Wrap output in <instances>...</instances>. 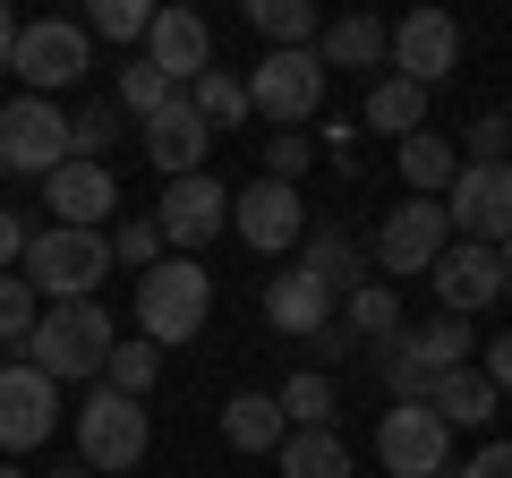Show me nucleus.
Segmentation results:
<instances>
[{
	"label": "nucleus",
	"instance_id": "21",
	"mask_svg": "<svg viewBox=\"0 0 512 478\" xmlns=\"http://www.w3.org/2000/svg\"><path fill=\"white\" fill-rule=\"evenodd\" d=\"M282 436H291V419H282L274 393H239V402H222V444H231V453H282Z\"/></svg>",
	"mask_w": 512,
	"mask_h": 478
},
{
	"label": "nucleus",
	"instance_id": "18",
	"mask_svg": "<svg viewBox=\"0 0 512 478\" xmlns=\"http://www.w3.org/2000/svg\"><path fill=\"white\" fill-rule=\"evenodd\" d=\"M43 188H52V222L60 231H103V222L120 214V180H111L103 163H60Z\"/></svg>",
	"mask_w": 512,
	"mask_h": 478
},
{
	"label": "nucleus",
	"instance_id": "43",
	"mask_svg": "<svg viewBox=\"0 0 512 478\" xmlns=\"http://www.w3.org/2000/svg\"><path fill=\"white\" fill-rule=\"evenodd\" d=\"M316 342H325V359H350V350H359V333H350V325H342V316H333V325H325V333H316Z\"/></svg>",
	"mask_w": 512,
	"mask_h": 478
},
{
	"label": "nucleus",
	"instance_id": "36",
	"mask_svg": "<svg viewBox=\"0 0 512 478\" xmlns=\"http://www.w3.org/2000/svg\"><path fill=\"white\" fill-rule=\"evenodd\" d=\"M43 325V299H35V282L26 274H0V342H18L26 350V333Z\"/></svg>",
	"mask_w": 512,
	"mask_h": 478
},
{
	"label": "nucleus",
	"instance_id": "44",
	"mask_svg": "<svg viewBox=\"0 0 512 478\" xmlns=\"http://www.w3.org/2000/svg\"><path fill=\"white\" fill-rule=\"evenodd\" d=\"M18 26H26V18H9V0H0V69L18 60Z\"/></svg>",
	"mask_w": 512,
	"mask_h": 478
},
{
	"label": "nucleus",
	"instance_id": "35",
	"mask_svg": "<svg viewBox=\"0 0 512 478\" xmlns=\"http://www.w3.org/2000/svg\"><path fill=\"white\" fill-rule=\"evenodd\" d=\"M171 94H180V86H171V77L154 69V60H128V69H120V94H111V103H120V111H137V120H154V111H163Z\"/></svg>",
	"mask_w": 512,
	"mask_h": 478
},
{
	"label": "nucleus",
	"instance_id": "19",
	"mask_svg": "<svg viewBox=\"0 0 512 478\" xmlns=\"http://www.w3.org/2000/svg\"><path fill=\"white\" fill-rule=\"evenodd\" d=\"M265 325L291 333V342H316V333L333 325V291H325L316 274H299V265H291V274L265 282Z\"/></svg>",
	"mask_w": 512,
	"mask_h": 478
},
{
	"label": "nucleus",
	"instance_id": "40",
	"mask_svg": "<svg viewBox=\"0 0 512 478\" xmlns=\"http://www.w3.org/2000/svg\"><path fill=\"white\" fill-rule=\"evenodd\" d=\"M26 214H9V205H0V274H18V257H26Z\"/></svg>",
	"mask_w": 512,
	"mask_h": 478
},
{
	"label": "nucleus",
	"instance_id": "28",
	"mask_svg": "<svg viewBox=\"0 0 512 478\" xmlns=\"http://www.w3.org/2000/svg\"><path fill=\"white\" fill-rule=\"evenodd\" d=\"M367 129H376V137H419V129H427V86L384 77V86L367 94Z\"/></svg>",
	"mask_w": 512,
	"mask_h": 478
},
{
	"label": "nucleus",
	"instance_id": "4",
	"mask_svg": "<svg viewBox=\"0 0 512 478\" xmlns=\"http://www.w3.org/2000/svg\"><path fill=\"white\" fill-rule=\"evenodd\" d=\"M146 444H154L146 402H128V393H111V385H94L86 402H77V453H86L94 478L137 470V461H146Z\"/></svg>",
	"mask_w": 512,
	"mask_h": 478
},
{
	"label": "nucleus",
	"instance_id": "39",
	"mask_svg": "<svg viewBox=\"0 0 512 478\" xmlns=\"http://www.w3.org/2000/svg\"><path fill=\"white\" fill-rule=\"evenodd\" d=\"M299 171H308V137H291V129L265 137V180H291L299 188Z\"/></svg>",
	"mask_w": 512,
	"mask_h": 478
},
{
	"label": "nucleus",
	"instance_id": "22",
	"mask_svg": "<svg viewBox=\"0 0 512 478\" xmlns=\"http://www.w3.org/2000/svg\"><path fill=\"white\" fill-rule=\"evenodd\" d=\"M495 402H504V393L487 385V368H453V376H436V393H427V410H436L444 427H487Z\"/></svg>",
	"mask_w": 512,
	"mask_h": 478
},
{
	"label": "nucleus",
	"instance_id": "30",
	"mask_svg": "<svg viewBox=\"0 0 512 478\" xmlns=\"http://www.w3.org/2000/svg\"><path fill=\"white\" fill-rule=\"evenodd\" d=\"M188 103L205 111V129H239V120H248V77H231V69H205L197 86H188Z\"/></svg>",
	"mask_w": 512,
	"mask_h": 478
},
{
	"label": "nucleus",
	"instance_id": "47",
	"mask_svg": "<svg viewBox=\"0 0 512 478\" xmlns=\"http://www.w3.org/2000/svg\"><path fill=\"white\" fill-rule=\"evenodd\" d=\"M52 478H94V470H86V461H77V470H52Z\"/></svg>",
	"mask_w": 512,
	"mask_h": 478
},
{
	"label": "nucleus",
	"instance_id": "38",
	"mask_svg": "<svg viewBox=\"0 0 512 478\" xmlns=\"http://www.w3.org/2000/svg\"><path fill=\"white\" fill-rule=\"evenodd\" d=\"M461 146H470V163H512V120H504V111H487V120H470Z\"/></svg>",
	"mask_w": 512,
	"mask_h": 478
},
{
	"label": "nucleus",
	"instance_id": "41",
	"mask_svg": "<svg viewBox=\"0 0 512 478\" xmlns=\"http://www.w3.org/2000/svg\"><path fill=\"white\" fill-rule=\"evenodd\" d=\"M461 478H512V444H478V453L461 461Z\"/></svg>",
	"mask_w": 512,
	"mask_h": 478
},
{
	"label": "nucleus",
	"instance_id": "29",
	"mask_svg": "<svg viewBox=\"0 0 512 478\" xmlns=\"http://www.w3.org/2000/svg\"><path fill=\"white\" fill-rule=\"evenodd\" d=\"M342 325L359 333V342H402V291H393V282H367V291H350L342 299Z\"/></svg>",
	"mask_w": 512,
	"mask_h": 478
},
{
	"label": "nucleus",
	"instance_id": "9",
	"mask_svg": "<svg viewBox=\"0 0 512 478\" xmlns=\"http://www.w3.org/2000/svg\"><path fill=\"white\" fill-rule=\"evenodd\" d=\"M444 214H453V239L504 248L512 239V163H461V180L444 188Z\"/></svg>",
	"mask_w": 512,
	"mask_h": 478
},
{
	"label": "nucleus",
	"instance_id": "2",
	"mask_svg": "<svg viewBox=\"0 0 512 478\" xmlns=\"http://www.w3.org/2000/svg\"><path fill=\"white\" fill-rule=\"evenodd\" d=\"M205 316H214V274H205L197 257H163L146 282H137V333H146L154 350L197 342Z\"/></svg>",
	"mask_w": 512,
	"mask_h": 478
},
{
	"label": "nucleus",
	"instance_id": "27",
	"mask_svg": "<svg viewBox=\"0 0 512 478\" xmlns=\"http://www.w3.org/2000/svg\"><path fill=\"white\" fill-rule=\"evenodd\" d=\"M248 26L274 43V52H316V35H325L308 0H248Z\"/></svg>",
	"mask_w": 512,
	"mask_h": 478
},
{
	"label": "nucleus",
	"instance_id": "48",
	"mask_svg": "<svg viewBox=\"0 0 512 478\" xmlns=\"http://www.w3.org/2000/svg\"><path fill=\"white\" fill-rule=\"evenodd\" d=\"M504 120H512V111H504Z\"/></svg>",
	"mask_w": 512,
	"mask_h": 478
},
{
	"label": "nucleus",
	"instance_id": "17",
	"mask_svg": "<svg viewBox=\"0 0 512 478\" xmlns=\"http://www.w3.org/2000/svg\"><path fill=\"white\" fill-rule=\"evenodd\" d=\"M146 60L171 77V86H197L205 69H214V26L197 18V9H154V35H146Z\"/></svg>",
	"mask_w": 512,
	"mask_h": 478
},
{
	"label": "nucleus",
	"instance_id": "37",
	"mask_svg": "<svg viewBox=\"0 0 512 478\" xmlns=\"http://www.w3.org/2000/svg\"><path fill=\"white\" fill-rule=\"evenodd\" d=\"M111 265H137V274H154V265H163V231H154V214L120 222V239H111Z\"/></svg>",
	"mask_w": 512,
	"mask_h": 478
},
{
	"label": "nucleus",
	"instance_id": "5",
	"mask_svg": "<svg viewBox=\"0 0 512 478\" xmlns=\"http://www.w3.org/2000/svg\"><path fill=\"white\" fill-rule=\"evenodd\" d=\"M69 163V111L52 94H18V103H0V171H18V180H52Z\"/></svg>",
	"mask_w": 512,
	"mask_h": 478
},
{
	"label": "nucleus",
	"instance_id": "14",
	"mask_svg": "<svg viewBox=\"0 0 512 478\" xmlns=\"http://www.w3.org/2000/svg\"><path fill=\"white\" fill-rule=\"evenodd\" d=\"M222 222H231V188L205 180V171H197V180H171L163 205H154V231H163V248H180V257H197Z\"/></svg>",
	"mask_w": 512,
	"mask_h": 478
},
{
	"label": "nucleus",
	"instance_id": "3",
	"mask_svg": "<svg viewBox=\"0 0 512 478\" xmlns=\"http://www.w3.org/2000/svg\"><path fill=\"white\" fill-rule=\"evenodd\" d=\"M18 274L35 282V299L43 308H69V299H94V282L111 274V239L103 231H35L26 239V257H18Z\"/></svg>",
	"mask_w": 512,
	"mask_h": 478
},
{
	"label": "nucleus",
	"instance_id": "26",
	"mask_svg": "<svg viewBox=\"0 0 512 478\" xmlns=\"http://www.w3.org/2000/svg\"><path fill=\"white\" fill-rule=\"evenodd\" d=\"M402 180H410V197H444V188L461 180V146L453 137H402Z\"/></svg>",
	"mask_w": 512,
	"mask_h": 478
},
{
	"label": "nucleus",
	"instance_id": "1",
	"mask_svg": "<svg viewBox=\"0 0 512 478\" xmlns=\"http://www.w3.org/2000/svg\"><path fill=\"white\" fill-rule=\"evenodd\" d=\"M111 316L94 299H69V308H43V325L26 333V368H43L52 385H77V376H103L111 368Z\"/></svg>",
	"mask_w": 512,
	"mask_h": 478
},
{
	"label": "nucleus",
	"instance_id": "16",
	"mask_svg": "<svg viewBox=\"0 0 512 478\" xmlns=\"http://www.w3.org/2000/svg\"><path fill=\"white\" fill-rule=\"evenodd\" d=\"M205 146H214V129H205V111L188 103V94H171V103L146 120V154H154L163 180H197V171H205Z\"/></svg>",
	"mask_w": 512,
	"mask_h": 478
},
{
	"label": "nucleus",
	"instance_id": "25",
	"mask_svg": "<svg viewBox=\"0 0 512 478\" xmlns=\"http://www.w3.org/2000/svg\"><path fill=\"white\" fill-rule=\"evenodd\" d=\"M274 461H282V478H350V444L333 427H291Z\"/></svg>",
	"mask_w": 512,
	"mask_h": 478
},
{
	"label": "nucleus",
	"instance_id": "13",
	"mask_svg": "<svg viewBox=\"0 0 512 478\" xmlns=\"http://www.w3.org/2000/svg\"><path fill=\"white\" fill-rule=\"evenodd\" d=\"M453 69H461V26L444 18V9H410V18L393 26V77H410V86L436 94Z\"/></svg>",
	"mask_w": 512,
	"mask_h": 478
},
{
	"label": "nucleus",
	"instance_id": "20",
	"mask_svg": "<svg viewBox=\"0 0 512 478\" xmlns=\"http://www.w3.org/2000/svg\"><path fill=\"white\" fill-rule=\"evenodd\" d=\"M316 60H325V69H384V60H393V26L384 18H333L325 35H316Z\"/></svg>",
	"mask_w": 512,
	"mask_h": 478
},
{
	"label": "nucleus",
	"instance_id": "6",
	"mask_svg": "<svg viewBox=\"0 0 512 478\" xmlns=\"http://www.w3.org/2000/svg\"><path fill=\"white\" fill-rule=\"evenodd\" d=\"M9 69L26 77V94H60V86H77V77L94 69V35H86V18H26L18 26V60Z\"/></svg>",
	"mask_w": 512,
	"mask_h": 478
},
{
	"label": "nucleus",
	"instance_id": "31",
	"mask_svg": "<svg viewBox=\"0 0 512 478\" xmlns=\"http://www.w3.org/2000/svg\"><path fill=\"white\" fill-rule=\"evenodd\" d=\"M154 376H163V350H154V342H111V368H103V385H111V393L146 402Z\"/></svg>",
	"mask_w": 512,
	"mask_h": 478
},
{
	"label": "nucleus",
	"instance_id": "34",
	"mask_svg": "<svg viewBox=\"0 0 512 478\" xmlns=\"http://www.w3.org/2000/svg\"><path fill=\"white\" fill-rule=\"evenodd\" d=\"M86 35H103V43H146V35H154V9H146V0H94V9H86Z\"/></svg>",
	"mask_w": 512,
	"mask_h": 478
},
{
	"label": "nucleus",
	"instance_id": "23",
	"mask_svg": "<svg viewBox=\"0 0 512 478\" xmlns=\"http://www.w3.org/2000/svg\"><path fill=\"white\" fill-rule=\"evenodd\" d=\"M402 359H410V368H427V376L470 368V316H436V325H410V333H402Z\"/></svg>",
	"mask_w": 512,
	"mask_h": 478
},
{
	"label": "nucleus",
	"instance_id": "42",
	"mask_svg": "<svg viewBox=\"0 0 512 478\" xmlns=\"http://www.w3.org/2000/svg\"><path fill=\"white\" fill-rule=\"evenodd\" d=\"M487 385L512 393V333H495V342H487Z\"/></svg>",
	"mask_w": 512,
	"mask_h": 478
},
{
	"label": "nucleus",
	"instance_id": "15",
	"mask_svg": "<svg viewBox=\"0 0 512 478\" xmlns=\"http://www.w3.org/2000/svg\"><path fill=\"white\" fill-rule=\"evenodd\" d=\"M436 299H444V316L495 308V299H504V257L478 248V239H453V248L436 257Z\"/></svg>",
	"mask_w": 512,
	"mask_h": 478
},
{
	"label": "nucleus",
	"instance_id": "32",
	"mask_svg": "<svg viewBox=\"0 0 512 478\" xmlns=\"http://www.w3.org/2000/svg\"><path fill=\"white\" fill-rule=\"evenodd\" d=\"M274 402H282V419H291V427H333V410H342V402H333V385H325L316 368H299Z\"/></svg>",
	"mask_w": 512,
	"mask_h": 478
},
{
	"label": "nucleus",
	"instance_id": "45",
	"mask_svg": "<svg viewBox=\"0 0 512 478\" xmlns=\"http://www.w3.org/2000/svg\"><path fill=\"white\" fill-rule=\"evenodd\" d=\"M495 257H504V291H512V239H504V248H495Z\"/></svg>",
	"mask_w": 512,
	"mask_h": 478
},
{
	"label": "nucleus",
	"instance_id": "12",
	"mask_svg": "<svg viewBox=\"0 0 512 478\" xmlns=\"http://www.w3.org/2000/svg\"><path fill=\"white\" fill-rule=\"evenodd\" d=\"M231 231L248 239L256 257H282V248H299V231H308V205H299L291 180H248L231 197Z\"/></svg>",
	"mask_w": 512,
	"mask_h": 478
},
{
	"label": "nucleus",
	"instance_id": "33",
	"mask_svg": "<svg viewBox=\"0 0 512 478\" xmlns=\"http://www.w3.org/2000/svg\"><path fill=\"white\" fill-rule=\"evenodd\" d=\"M111 137H120V103H77L69 111V163H103Z\"/></svg>",
	"mask_w": 512,
	"mask_h": 478
},
{
	"label": "nucleus",
	"instance_id": "10",
	"mask_svg": "<svg viewBox=\"0 0 512 478\" xmlns=\"http://www.w3.org/2000/svg\"><path fill=\"white\" fill-rule=\"evenodd\" d=\"M376 461L393 478H444V461H453V427H444L427 402H393L384 427H376Z\"/></svg>",
	"mask_w": 512,
	"mask_h": 478
},
{
	"label": "nucleus",
	"instance_id": "11",
	"mask_svg": "<svg viewBox=\"0 0 512 478\" xmlns=\"http://www.w3.org/2000/svg\"><path fill=\"white\" fill-rule=\"evenodd\" d=\"M52 419H60V385L43 368H26V359H9L0 368V453L52 444Z\"/></svg>",
	"mask_w": 512,
	"mask_h": 478
},
{
	"label": "nucleus",
	"instance_id": "46",
	"mask_svg": "<svg viewBox=\"0 0 512 478\" xmlns=\"http://www.w3.org/2000/svg\"><path fill=\"white\" fill-rule=\"evenodd\" d=\"M0 478H35V470H18V461H0Z\"/></svg>",
	"mask_w": 512,
	"mask_h": 478
},
{
	"label": "nucleus",
	"instance_id": "7",
	"mask_svg": "<svg viewBox=\"0 0 512 478\" xmlns=\"http://www.w3.org/2000/svg\"><path fill=\"white\" fill-rule=\"evenodd\" d=\"M444 248H453V214H444V197L393 205V214H384V231H376V265H384L393 282H402V274H436Z\"/></svg>",
	"mask_w": 512,
	"mask_h": 478
},
{
	"label": "nucleus",
	"instance_id": "8",
	"mask_svg": "<svg viewBox=\"0 0 512 478\" xmlns=\"http://www.w3.org/2000/svg\"><path fill=\"white\" fill-rule=\"evenodd\" d=\"M316 103H325V60H316V52H265V60H256V77H248V111H256V120L299 129Z\"/></svg>",
	"mask_w": 512,
	"mask_h": 478
},
{
	"label": "nucleus",
	"instance_id": "24",
	"mask_svg": "<svg viewBox=\"0 0 512 478\" xmlns=\"http://www.w3.org/2000/svg\"><path fill=\"white\" fill-rule=\"evenodd\" d=\"M299 274H316V282H325L333 299H350V291H367V282H376V274H367V257H359V239H350V231H325V239H308V257H299Z\"/></svg>",
	"mask_w": 512,
	"mask_h": 478
}]
</instances>
